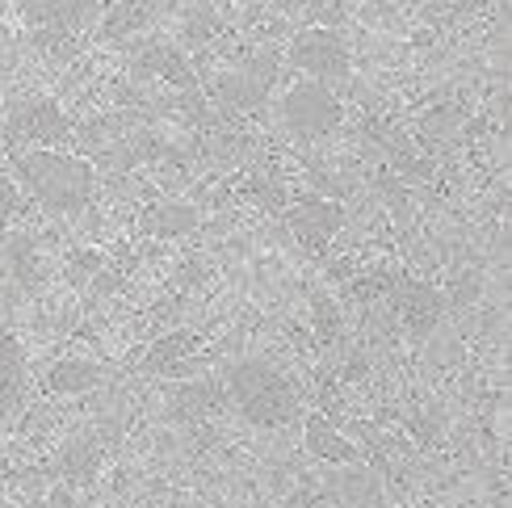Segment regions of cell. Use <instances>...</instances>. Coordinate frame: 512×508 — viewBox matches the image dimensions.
I'll list each match as a JSON object with an SVG mask.
<instances>
[{
	"instance_id": "cell-16",
	"label": "cell",
	"mask_w": 512,
	"mask_h": 508,
	"mask_svg": "<svg viewBox=\"0 0 512 508\" xmlns=\"http://www.w3.org/2000/svg\"><path fill=\"white\" fill-rule=\"evenodd\" d=\"M198 223V215L181 202H160L152 215H147V227H152V236H185L189 227Z\"/></svg>"
},
{
	"instance_id": "cell-5",
	"label": "cell",
	"mask_w": 512,
	"mask_h": 508,
	"mask_svg": "<svg viewBox=\"0 0 512 508\" xmlns=\"http://www.w3.org/2000/svg\"><path fill=\"white\" fill-rule=\"evenodd\" d=\"M340 223H345V210H340V202H328V198H303L298 206L286 210V227L307 252H324L340 231Z\"/></svg>"
},
{
	"instance_id": "cell-20",
	"label": "cell",
	"mask_w": 512,
	"mask_h": 508,
	"mask_svg": "<svg viewBox=\"0 0 512 508\" xmlns=\"http://www.w3.org/2000/svg\"><path fill=\"white\" fill-rule=\"evenodd\" d=\"M269 5H273L277 13H290V17H294V13H307V9H315L319 0H269Z\"/></svg>"
},
{
	"instance_id": "cell-17",
	"label": "cell",
	"mask_w": 512,
	"mask_h": 508,
	"mask_svg": "<svg viewBox=\"0 0 512 508\" xmlns=\"http://www.w3.org/2000/svg\"><path fill=\"white\" fill-rule=\"evenodd\" d=\"M5 261H9V269H13L30 290L42 282V265H38V257H34L30 240H17V236H13V240H9V252H5Z\"/></svg>"
},
{
	"instance_id": "cell-7",
	"label": "cell",
	"mask_w": 512,
	"mask_h": 508,
	"mask_svg": "<svg viewBox=\"0 0 512 508\" xmlns=\"http://www.w3.org/2000/svg\"><path fill=\"white\" fill-rule=\"evenodd\" d=\"M395 307H399L403 328L412 332V341H429V336L437 332V324H441V315H445V299L424 282H399L395 286Z\"/></svg>"
},
{
	"instance_id": "cell-3",
	"label": "cell",
	"mask_w": 512,
	"mask_h": 508,
	"mask_svg": "<svg viewBox=\"0 0 512 508\" xmlns=\"http://www.w3.org/2000/svg\"><path fill=\"white\" fill-rule=\"evenodd\" d=\"M277 114H282L286 131L298 135V139H324V135H332L340 126V118H345L336 93L328 89V84H319V80L290 84L282 105H277Z\"/></svg>"
},
{
	"instance_id": "cell-10",
	"label": "cell",
	"mask_w": 512,
	"mask_h": 508,
	"mask_svg": "<svg viewBox=\"0 0 512 508\" xmlns=\"http://www.w3.org/2000/svg\"><path fill=\"white\" fill-rule=\"evenodd\" d=\"M307 450L315 458L332 462V467H357V462H361V450L353 446L349 437H340L324 416H307Z\"/></svg>"
},
{
	"instance_id": "cell-19",
	"label": "cell",
	"mask_w": 512,
	"mask_h": 508,
	"mask_svg": "<svg viewBox=\"0 0 512 508\" xmlns=\"http://www.w3.org/2000/svg\"><path fill=\"white\" fill-rule=\"evenodd\" d=\"M17 206H21V194H17V185L9 177H0V236L9 231L13 215H17Z\"/></svg>"
},
{
	"instance_id": "cell-1",
	"label": "cell",
	"mask_w": 512,
	"mask_h": 508,
	"mask_svg": "<svg viewBox=\"0 0 512 508\" xmlns=\"http://www.w3.org/2000/svg\"><path fill=\"white\" fill-rule=\"evenodd\" d=\"M13 168L21 185L59 219H76L93 202V168L80 156H63L51 147H26L13 156Z\"/></svg>"
},
{
	"instance_id": "cell-13",
	"label": "cell",
	"mask_w": 512,
	"mask_h": 508,
	"mask_svg": "<svg viewBox=\"0 0 512 508\" xmlns=\"http://www.w3.org/2000/svg\"><path fill=\"white\" fill-rule=\"evenodd\" d=\"M101 383V366L80 362V357H63L47 370V391L51 395H84Z\"/></svg>"
},
{
	"instance_id": "cell-2",
	"label": "cell",
	"mask_w": 512,
	"mask_h": 508,
	"mask_svg": "<svg viewBox=\"0 0 512 508\" xmlns=\"http://www.w3.org/2000/svg\"><path fill=\"white\" fill-rule=\"evenodd\" d=\"M223 395L252 429H282L298 416V395L290 387V378L261 362V357H240L227 366Z\"/></svg>"
},
{
	"instance_id": "cell-4",
	"label": "cell",
	"mask_w": 512,
	"mask_h": 508,
	"mask_svg": "<svg viewBox=\"0 0 512 508\" xmlns=\"http://www.w3.org/2000/svg\"><path fill=\"white\" fill-rule=\"evenodd\" d=\"M286 63L294 72H303L307 80H319V84H340L349 80V68H353V55H349V42L340 38L336 30H303L294 34L290 51H286Z\"/></svg>"
},
{
	"instance_id": "cell-14",
	"label": "cell",
	"mask_w": 512,
	"mask_h": 508,
	"mask_svg": "<svg viewBox=\"0 0 512 508\" xmlns=\"http://www.w3.org/2000/svg\"><path fill=\"white\" fill-rule=\"evenodd\" d=\"M219 97L240 105V110H256V105L265 101V72H227L219 76Z\"/></svg>"
},
{
	"instance_id": "cell-11",
	"label": "cell",
	"mask_w": 512,
	"mask_h": 508,
	"mask_svg": "<svg viewBox=\"0 0 512 508\" xmlns=\"http://www.w3.org/2000/svg\"><path fill=\"white\" fill-rule=\"evenodd\" d=\"M332 496L340 508H387L382 483L370 471H340L332 479Z\"/></svg>"
},
{
	"instance_id": "cell-6",
	"label": "cell",
	"mask_w": 512,
	"mask_h": 508,
	"mask_svg": "<svg viewBox=\"0 0 512 508\" xmlns=\"http://www.w3.org/2000/svg\"><path fill=\"white\" fill-rule=\"evenodd\" d=\"M9 139L13 143H55L68 139V118L59 114V105L47 97H26L9 110Z\"/></svg>"
},
{
	"instance_id": "cell-15",
	"label": "cell",
	"mask_w": 512,
	"mask_h": 508,
	"mask_svg": "<svg viewBox=\"0 0 512 508\" xmlns=\"http://www.w3.org/2000/svg\"><path fill=\"white\" fill-rule=\"evenodd\" d=\"M101 467V450H97V441L93 437H76L68 450H63V475L84 483V479H93V471Z\"/></svg>"
},
{
	"instance_id": "cell-12",
	"label": "cell",
	"mask_w": 512,
	"mask_h": 508,
	"mask_svg": "<svg viewBox=\"0 0 512 508\" xmlns=\"http://www.w3.org/2000/svg\"><path fill=\"white\" fill-rule=\"evenodd\" d=\"M198 349V336L194 332H173V336H160V341L147 349L143 357V374H189L181 357Z\"/></svg>"
},
{
	"instance_id": "cell-18",
	"label": "cell",
	"mask_w": 512,
	"mask_h": 508,
	"mask_svg": "<svg viewBox=\"0 0 512 508\" xmlns=\"http://www.w3.org/2000/svg\"><path fill=\"white\" fill-rule=\"evenodd\" d=\"M143 63H147V68H156V76L181 84V89H189V84H194V72H185V59H181V51H173V47H156Z\"/></svg>"
},
{
	"instance_id": "cell-8",
	"label": "cell",
	"mask_w": 512,
	"mask_h": 508,
	"mask_svg": "<svg viewBox=\"0 0 512 508\" xmlns=\"http://www.w3.org/2000/svg\"><path fill=\"white\" fill-rule=\"evenodd\" d=\"M93 9H97V0H21V13H26L30 26L55 30V34L80 30L93 17Z\"/></svg>"
},
{
	"instance_id": "cell-9",
	"label": "cell",
	"mask_w": 512,
	"mask_h": 508,
	"mask_svg": "<svg viewBox=\"0 0 512 508\" xmlns=\"http://www.w3.org/2000/svg\"><path fill=\"white\" fill-rule=\"evenodd\" d=\"M21 395H26V353L17 336L0 328V425L21 408Z\"/></svg>"
}]
</instances>
